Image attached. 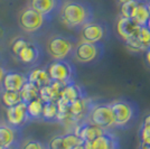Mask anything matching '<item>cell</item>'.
Here are the masks:
<instances>
[{
  "instance_id": "1",
  "label": "cell",
  "mask_w": 150,
  "mask_h": 149,
  "mask_svg": "<svg viewBox=\"0 0 150 149\" xmlns=\"http://www.w3.org/2000/svg\"><path fill=\"white\" fill-rule=\"evenodd\" d=\"M92 6L83 0H69L64 2L59 11V19L69 29L81 31L85 25L93 21Z\"/></svg>"
},
{
  "instance_id": "2",
  "label": "cell",
  "mask_w": 150,
  "mask_h": 149,
  "mask_svg": "<svg viewBox=\"0 0 150 149\" xmlns=\"http://www.w3.org/2000/svg\"><path fill=\"white\" fill-rule=\"evenodd\" d=\"M115 128L130 129L132 128L140 117L139 106L134 101L127 99L114 100L111 102Z\"/></svg>"
},
{
  "instance_id": "3",
  "label": "cell",
  "mask_w": 150,
  "mask_h": 149,
  "mask_svg": "<svg viewBox=\"0 0 150 149\" xmlns=\"http://www.w3.org/2000/svg\"><path fill=\"white\" fill-rule=\"evenodd\" d=\"M86 120L102 129L112 130L113 128H115V122L111 102H92Z\"/></svg>"
},
{
  "instance_id": "4",
  "label": "cell",
  "mask_w": 150,
  "mask_h": 149,
  "mask_svg": "<svg viewBox=\"0 0 150 149\" xmlns=\"http://www.w3.org/2000/svg\"><path fill=\"white\" fill-rule=\"evenodd\" d=\"M77 42L71 36H54L47 43V52L54 60H67L69 56L74 55Z\"/></svg>"
},
{
  "instance_id": "5",
  "label": "cell",
  "mask_w": 150,
  "mask_h": 149,
  "mask_svg": "<svg viewBox=\"0 0 150 149\" xmlns=\"http://www.w3.org/2000/svg\"><path fill=\"white\" fill-rule=\"evenodd\" d=\"M103 54H104L103 43H90L82 40L76 45L73 57L82 64H92L100 61Z\"/></svg>"
},
{
  "instance_id": "6",
  "label": "cell",
  "mask_w": 150,
  "mask_h": 149,
  "mask_svg": "<svg viewBox=\"0 0 150 149\" xmlns=\"http://www.w3.org/2000/svg\"><path fill=\"white\" fill-rule=\"evenodd\" d=\"M47 70L52 81L69 84L75 80V67L69 60H55L50 63Z\"/></svg>"
},
{
  "instance_id": "7",
  "label": "cell",
  "mask_w": 150,
  "mask_h": 149,
  "mask_svg": "<svg viewBox=\"0 0 150 149\" xmlns=\"http://www.w3.org/2000/svg\"><path fill=\"white\" fill-rule=\"evenodd\" d=\"M110 35V28L103 21H91L81 29V37L84 42L102 43Z\"/></svg>"
},
{
  "instance_id": "8",
  "label": "cell",
  "mask_w": 150,
  "mask_h": 149,
  "mask_svg": "<svg viewBox=\"0 0 150 149\" xmlns=\"http://www.w3.org/2000/svg\"><path fill=\"white\" fill-rule=\"evenodd\" d=\"M47 19L42 13L36 11L31 7H27L19 13L18 24L23 31L27 33H35L39 31Z\"/></svg>"
},
{
  "instance_id": "9",
  "label": "cell",
  "mask_w": 150,
  "mask_h": 149,
  "mask_svg": "<svg viewBox=\"0 0 150 149\" xmlns=\"http://www.w3.org/2000/svg\"><path fill=\"white\" fill-rule=\"evenodd\" d=\"M63 4L62 0H29V7L42 13L47 20L59 15Z\"/></svg>"
},
{
  "instance_id": "10",
  "label": "cell",
  "mask_w": 150,
  "mask_h": 149,
  "mask_svg": "<svg viewBox=\"0 0 150 149\" xmlns=\"http://www.w3.org/2000/svg\"><path fill=\"white\" fill-rule=\"evenodd\" d=\"M6 120L9 126L18 129L29 120L27 103L21 101L20 103L6 109Z\"/></svg>"
},
{
  "instance_id": "11",
  "label": "cell",
  "mask_w": 150,
  "mask_h": 149,
  "mask_svg": "<svg viewBox=\"0 0 150 149\" xmlns=\"http://www.w3.org/2000/svg\"><path fill=\"white\" fill-rule=\"evenodd\" d=\"M128 50L134 53H142L150 47V29L148 26L141 27L136 36L125 42Z\"/></svg>"
},
{
  "instance_id": "12",
  "label": "cell",
  "mask_w": 150,
  "mask_h": 149,
  "mask_svg": "<svg viewBox=\"0 0 150 149\" xmlns=\"http://www.w3.org/2000/svg\"><path fill=\"white\" fill-rule=\"evenodd\" d=\"M85 147L86 149H120V141L112 130H106L93 141L85 143Z\"/></svg>"
},
{
  "instance_id": "13",
  "label": "cell",
  "mask_w": 150,
  "mask_h": 149,
  "mask_svg": "<svg viewBox=\"0 0 150 149\" xmlns=\"http://www.w3.org/2000/svg\"><path fill=\"white\" fill-rule=\"evenodd\" d=\"M105 131V129H102L100 127L91 123L88 120H84V121H82V122L76 124L74 132L81 138L84 143H88L93 141L95 138L101 136Z\"/></svg>"
},
{
  "instance_id": "14",
  "label": "cell",
  "mask_w": 150,
  "mask_h": 149,
  "mask_svg": "<svg viewBox=\"0 0 150 149\" xmlns=\"http://www.w3.org/2000/svg\"><path fill=\"white\" fill-rule=\"evenodd\" d=\"M141 26H139L133 20L130 18H125L122 16H120V18L117 21V34L119 35V37L123 40L127 42L133 36H136L138 34V31H140Z\"/></svg>"
},
{
  "instance_id": "15",
  "label": "cell",
  "mask_w": 150,
  "mask_h": 149,
  "mask_svg": "<svg viewBox=\"0 0 150 149\" xmlns=\"http://www.w3.org/2000/svg\"><path fill=\"white\" fill-rule=\"evenodd\" d=\"M84 141L75 132H69L62 136H56L50 139L48 149H73Z\"/></svg>"
},
{
  "instance_id": "16",
  "label": "cell",
  "mask_w": 150,
  "mask_h": 149,
  "mask_svg": "<svg viewBox=\"0 0 150 149\" xmlns=\"http://www.w3.org/2000/svg\"><path fill=\"white\" fill-rule=\"evenodd\" d=\"M27 81H28L27 75L19 73V72L9 71V72H6L1 84H2L4 90L20 92V90L23 89V87L25 85V83Z\"/></svg>"
},
{
  "instance_id": "17",
  "label": "cell",
  "mask_w": 150,
  "mask_h": 149,
  "mask_svg": "<svg viewBox=\"0 0 150 149\" xmlns=\"http://www.w3.org/2000/svg\"><path fill=\"white\" fill-rule=\"evenodd\" d=\"M66 84L61 83V82L52 81L50 84L45 85L40 89V99L44 102H48V101H57L62 95L63 89L65 87Z\"/></svg>"
},
{
  "instance_id": "18",
  "label": "cell",
  "mask_w": 150,
  "mask_h": 149,
  "mask_svg": "<svg viewBox=\"0 0 150 149\" xmlns=\"http://www.w3.org/2000/svg\"><path fill=\"white\" fill-rule=\"evenodd\" d=\"M27 80L39 89H42L52 82L48 70H45V68H33L27 74Z\"/></svg>"
},
{
  "instance_id": "19",
  "label": "cell",
  "mask_w": 150,
  "mask_h": 149,
  "mask_svg": "<svg viewBox=\"0 0 150 149\" xmlns=\"http://www.w3.org/2000/svg\"><path fill=\"white\" fill-rule=\"evenodd\" d=\"M61 98H64V99L69 101V102H73L75 100L82 99V98H88V96H86V93H85L83 87L77 85L75 82H71L69 84H66L65 87L63 89Z\"/></svg>"
},
{
  "instance_id": "20",
  "label": "cell",
  "mask_w": 150,
  "mask_h": 149,
  "mask_svg": "<svg viewBox=\"0 0 150 149\" xmlns=\"http://www.w3.org/2000/svg\"><path fill=\"white\" fill-rule=\"evenodd\" d=\"M15 141H16V128H13L9 124L0 126V148H13Z\"/></svg>"
},
{
  "instance_id": "21",
  "label": "cell",
  "mask_w": 150,
  "mask_h": 149,
  "mask_svg": "<svg viewBox=\"0 0 150 149\" xmlns=\"http://www.w3.org/2000/svg\"><path fill=\"white\" fill-rule=\"evenodd\" d=\"M150 19V5L148 0H140L133 20L141 27L148 26Z\"/></svg>"
},
{
  "instance_id": "22",
  "label": "cell",
  "mask_w": 150,
  "mask_h": 149,
  "mask_svg": "<svg viewBox=\"0 0 150 149\" xmlns=\"http://www.w3.org/2000/svg\"><path fill=\"white\" fill-rule=\"evenodd\" d=\"M17 56H18V58L23 63L31 64V63H34L38 58V56H39V50H38L36 45L28 43Z\"/></svg>"
},
{
  "instance_id": "23",
  "label": "cell",
  "mask_w": 150,
  "mask_h": 149,
  "mask_svg": "<svg viewBox=\"0 0 150 149\" xmlns=\"http://www.w3.org/2000/svg\"><path fill=\"white\" fill-rule=\"evenodd\" d=\"M40 89L36 87L35 84H33L31 82L27 81L25 83V85L23 87V89L20 90V95H21V100L28 103L33 100H36L38 98H40Z\"/></svg>"
},
{
  "instance_id": "24",
  "label": "cell",
  "mask_w": 150,
  "mask_h": 149,
  "mask_svg": "<svg viewBox=\"0 0 150 149\" xmlns=\"http://www.w3.org/2000/svg\"><path fill=\"white\" fill-rule=\"evenodd\" d=\"M140 145H150V113H148L141 121L139 128Z\"/></svg>"
},
{
  "instance_id": "25",
  "label": "cell",
  "mask_w": 150,
  "mask_h": 149,
  "mask_svg": "<svg viewBox=\"0 0 150 149\" xmlns=\"http://www.w3.org/2000/svg\"><path fill=\"white\" fill-rule=\"evenodd\" d=\"M1 101L4 103V106L6 108H10L16 104L20 103L23 100H21V95L20 92H16V91H7L4 90L1 92Z\"/></svg>"
},
{
  "instance_id": "26",
  "label": "cell",
  "mask_w": 150,
  "mask_h": 149,
  "mask_svg": "<svg viewBox=\"0 0 150 149\" xmlns=\"http://www.w3.org/2000/svg\"><path fill=\"white\" fill-rule=\"evenodd\" d=\"M43 108H44V101L40 99V98L28 102L27 103V111H28L29 119L42 118Z\"/></svg>"
},
{
  "instance_id": "27",
  "label": "cell",
  "mask_w": 150,
  "mask_h": 149,
  "mask_svg": "<svg viewBox=\"0 0 150 149\" xmlns=\"http://www.w3.org/2000/svg\"><path fill=\"white\" fill-rule=\"evenodd\" d=\"M57 114H58V109H57L56 101L44 102L42 118L47 121H57Z\"/></svg>"
},
{
  "instance_id": "28",
  "label": "cell",
  "mask_w": 150,
  "mask_h": 149,
  "mask_svg": "<svg viewBox=\"0 0 150 149\" xmlns=\"http://www.w3.org/2000/svg\"><path fill=\"white\" fill-rule=\"evenodd\" d=\"M139 2H140V0H130L123 5H121L120 16H122L125 18L133 19L136 16V11H137V8L139 6Z\"/></svg>"
},
{
  "instance_id": "29",
  "label": "cell",
  "mask_w": 150,
  "mask_h": 149,
  "mask_svg": "<svg viewBox=\"0 0 150 149\" xmlns=\"http://www.w3.org/2000/svg\"><path fill=\"white\" fill-rule=\"evenodd\" d=\"M27 42H26L24 38H17L16 40H13V46H11V50H13V53L15 55H18L19 53L21 52V50L27 45Z\"/></svg>"
},
{
  "instance_id": "30",
  "label": "cell",
  "mask_w": 150,
  "mask_h": 149,
  "mask_svg": "<svg viewBox=\"0 0 150 149\" xmlns=\"http://www.w3.org/2000/svg\"><path fill=\"white\" fill-rule=\"evenodd\" d=\"M21 149H45L43 143L37 141V140H28L24 143Z\"/></svg>"
},
{
  "instance_id": "31",
  "label": "cell",
  "mask_w": 150,
  "mask_h": 149,
  "mask_svg": "<svg viewBox=\"0 0 150 149\" xmlns=\"http://www.w3.org/2000/svg\"><path fill=\"white\" fill-rule=\"evenodd\" d=\"M5 74H6L5 68L0 65V83H2V80H4V76H5Z\"/></svg>"
},
{
  "instance_id": "32",
  "label": "cell",
  "mask_w": 150,
  "mask_h": 149,
  "mask_svg": "<svg viewBox=\"0 0 150 149\" xmlns=\"http://www.w3.org/2000/svg\"><path fill=\"white\" fill-rule=\"evenodd\" d=\"M146 60H147V63L149 64V66H150V47L146 50Z\"/></svg>"
},
{
  "instance_id": "33",
  "label": "cell",
  "mask_w": 150,
  "mask_h": 149,
  "mask_svg": "<svg viewBox=\"0 0 150 149\" xmlns=\"http://www.w3.org/2000/svg\"><path fill=\"white\" fill-rule=\"evenodd\" d=\"M73 149H86V147H85V143H80V145H77L76 147H74Z\"/></svg>"
},
{
  "instance_id": "34",
  "label": "cell",
  "mask_w": 150,
  "mask_h": 149,
  "mask_svg": "<svg viewBox=\"0 0 150 149\" xmlns=\"http://www.w3.org/2000/svg\"><path fill=\"white\" fill-rule=\"evenodd\" d=\"M139 149H150V145H140Z\"/></svg>"
},
{
  "instance_id": "35",
  "label": "cell",
  "mask_w": 150,
  "mask_h": 149,
  "mask_svg": "<svg viewBox=\"0 0 150 149\" xmlns=\"http://www.w3.org/2000/svg\"><path fill=\"white\" fill-rule=\"evenodd\" d=\"M118 2H119L120 5H123V4H125V2H128V1H130V0H117Z\"/></svg>"
},
{
  "instance_id": "36",
  "label": "cell",
  "mask_w": 150,
  "mask_h": 149,
  "mask_svg": "<svg viewBox=\"0 0 150 149\" xmlns=\"http://www.w3.org/2000/svg\"><path fill=\"white\" fill-rule=\"evenodd\" d=\"M148 27H149V29H150V19H149V23H148Z\"/></svg>"
},
{
  "instance_id": "37",
  "label": "cell",
  "mask_w": 150,
  "mask_h": 149,
  "mask_svg": "<svg viewBox=\"0 0 150 149\" xmlns=\"http://www.w3.org/2000/svg\"><path fill=\"white\" fill-rule=\"evenodd\" d=\"M148 2H149V5H150V0H148Z\"/></svg>"
},
{
  "instance_id": "38",
  "label": "cell",
  "mask_w": 150,
  "mask_h": 149,
  "mask_svg": "<svg viewBox=\"0 0 150 149\" xmlns=\"http://www.w3.org/2000/svg\"><path fill=\"white\" fill-rule=\"evenodd\" d=\"M0 149H1V148H0ZM10 149H11V148H10Z\"/></svg>"
}]
</instances>
